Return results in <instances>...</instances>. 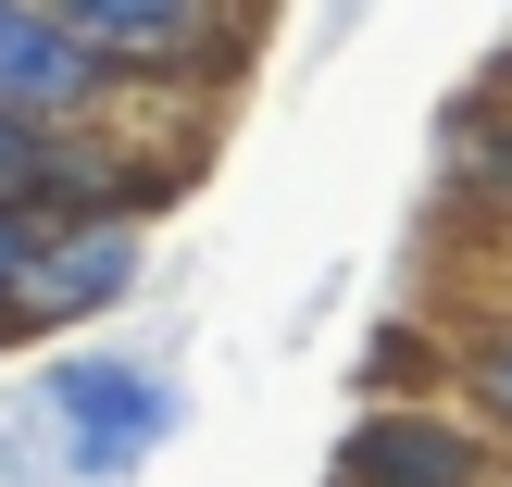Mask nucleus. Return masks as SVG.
Wrapping results in <instances>:
<instances>
[{"mask_svg": "<svg viewBox=\"0 0 512 487\" xmlns=\"http://www.w3.org/2000/svg\"><path fill=\"white\" fill-rule=\"evenodd\" d=\"M125 88H188L213 100L250 50V0H50Z\"/></svg>", "mask_w": 512, "mask_h": 487, "instance_id": "nucleus-1", "label": "nucleus"}, {"mask_svg": "<svg viewBox=\"0 0 512 487\" xmlns=\"http://www.w3.org/2000/svg\"><path fill=\"white\" fill-rule=\"evenodd\" d=\"M38 400H50V425H63V463L100 475V487L138 475L150 450L175 438V388H163L150 363H125V350H63Z\"/></svg>", "mask_w": 512, "mask_h": 487, "instance_id": "nucleus-2", "label": "nucleus"}, {"mask_svg": "<svg viewBox=\"0 0 512 487\" xmlns=\"http://www.w3.org/2000/svg\"><path fill=\"white\" fill-rule=\"evenodd\" d=\"M325 487H512V450L475 413H425V400H363V425L338 438Z\"/></svg>", "mask_w": 512, "mask_h": 487, "instance_id": "nucleus-3", "label": "nucleus"}, {"mask_svg": "<svg viewBox=\"0 0 512 487\" xmlns=\"http://www.w3.org/2000/svg\"><path fill=\"white\" fill-rule=\"evenodd\" d=\"M138 263H150V225L125 213H88V225H38V250H25L13 300H0V325H38V338H63V325H100L138 300Z\"/></svg>", "mask_w": 512, "mask_h": 487, "instance_id": "nucleus-4", "label": "nucleus"}, {"mask_svg": "<svg viewBox=\"0 0 512 487\" xmlns=\"http://www.w3.org/2000/svg\"><path fill=\"white\" fill-rule=\"evenodd\" d=\"M0 100L38 113V125H100V113H125L138 88H125L50 0H0Z\"/></svg>", "mask_w": 512, "mask_h": 487, "instance_id": "nucleus-5", "label": "nucleus"}, {"mask_svg": "<svg viewBox=\"0 0 512 487\" xmlns=\"http://www.w3.org/2000/svg\"><path fill=\"white\" fill-rule=\"evenodd\" d=\"M450 388L475 400V425L512 450V313L500 325H475V338H450Z\"/></svg>", "mask_w": 512, "mask_h": 487, "instance_id": "nucleus-6", "label": "nucleus"}, {"mask_svg": "<svg viewBox=\"0 0 512 487\" xmlns=\"http://www.w3.org/2000/svg\"><path fill=\"white\" fill-rule=\"evenodd\" d=\"M38 150H50V125L0 100V200H25V188H38Z\"/></svg>", "mask_w": 512, "mask_h": 487, "instance_id": "nucleus-7", "label": "nucleus"}, {"mask_svg": "<svg viewBox=\"0 0 512 487\" xmlns=\"http://www.w3.org/2000/svg\"><path fill=\"white\" fill-rule=\"evenodd\" d=\"M25 250H38V213H25V200H0V300H13V275H25Z\"/></svg>", "mask_w": 512, "mask_h": 487, "instance_id": "nucleus-8", "label": "nucleus"}, {"mask_svg": "<svg viewBox=\"0 0 512 487\" xmlns=\"http://www.w3.org/2000/svg\"><path fill=\"white\" fill-rule=\"evenodd\" d=\"M400 375H425V325H388V350H375V388H400Z\"/></svg>", "mask_w": 512, "mask_h": 487, "instance_id": "nucleus-9", "label": "nucleus"}, {"mask_svg": "<svg viewBox=\"0 0 512 487\" xmlns=\"http://www.w3.org/2000/svg\"><path fill=\"white\" fill-rule=\"evenodd\" d=\"M488 100H512V63H500V75H488Z\"/></svg>", "mask_w": 512, "mask_h": 487, "instance_id": "nucleus-10", "label": "nucleus"}]
</instances>
